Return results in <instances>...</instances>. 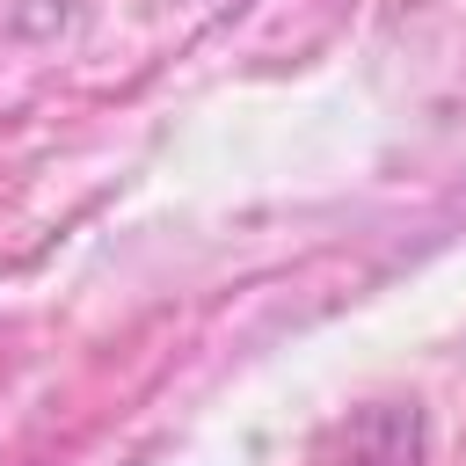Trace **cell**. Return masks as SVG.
I'll return each mask as SVG.
<instances>
[{"instance_id": "cell-1", "label": "cell", "mask_w": 466, "mask_h": 466, "mask_svg": "<svg viewBox=\"0 0 466 466\" xmlns=\"http://www.w3.org/2000/svg\"><path fill=\"white\" fill-rule=\"evenodd\" d=\"M335 466H415V422L400 430V422H386V437L379 444H364L357 459H335Z\"/></svg>"}]
</instances>
